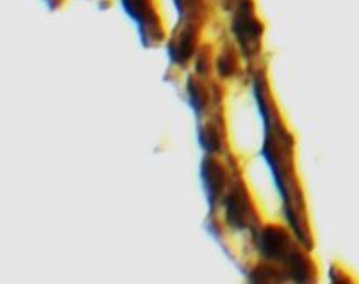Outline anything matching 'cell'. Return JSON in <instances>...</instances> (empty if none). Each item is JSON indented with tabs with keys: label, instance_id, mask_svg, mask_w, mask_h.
Here are the masks:
<instances>
[{
	"label": "cell",
	"instance_id": "obj_7",
	"mask_svg": "<svg viewBox=\"0 0 359 284\" xmlns=\"http://www.w3.org/2000/svg\"><path fill=\"white\" fill-rule=\"evenodd\" d=\"M199 142L201 145L204 148L207 152H215L220 148V142H219V136L217 132L210 127H205V129H199Z\"/></svg>",
	"mask_w": 359,
	"mask_h": 284
},
{
	"label": "cell",
	"instance_id": "obj_5",
	"mask_svg": "<svg viewBox=\"0 0 359 284\" xmlns=\"http://www.w3.org/2000/svg\"><path fill=\"white\" fill-rule=\"evenodd\" d=\"M194 31H192V29H187L179 36L177 42H174L168 47L169 58L174 63H186L192 57V53H194Z\"/></svg>",
	"mask_w": 359,
	"mask_h": 284
},
{
	"label": "cell",
	"instance_id": "obj_4",
	"mask_svg": "<svg viewBox=\"0 0 359 284\" xmlns=\"http://www.w3.org/2000/svg\"><path fill=\"white\" fill-rule=\"evenodd\" d=\"M201 178H202V185H204L207 200H209L210 207H214L215 200L219 199L220 192L224 189L225 177H224L222 167H220L217 162H214V160L205 159L201 167Z\"/></svg>",
	"mask_w": 359,
	"mask_h": 284
},
{
	"label": "cell",
	"instance_id": "obj_2",
	"mask_svg": "<svg viewBox=\"0 0 359 284\" xmlns=\"http://www.w3.org/2000/svg\"><path fill=\"white\" fill-rule=\"evenodd\" d=\"M121 6L140 29L141 42L144 47H149L154 40L156 42L161 40L163 31L158 24V15L151 6V0H121Z\"/></svg>",
	"mask_w": 359,
	"mask_h": 284
},
{
	"label": "cell",
	"instance_id": "obj_1",
	"mask_svg": "<svg viewBox=\"0 0 359 284\" xmlns=\"http://www.w3.org/2000/svg\"><path fill=\"white\" fill-rule=\"evenodd\" d=\"M259 250L265 260L282 261L297 283H306L308 268L303 256L290 246V241L280 228L269 227L260 233Z\"/></svg>",
	"mask_w": 359,
	"mask_h": 284
},
{
	"label": "cell",
	"instance_id": "obj_8",
	"mask_svg": "<svg viewBox=\"0 0 359 284\" xmlns=\"http://www.w3.org/2000/svg\"><path fill=\"white\" fill-rule=\"evenodd\" d=\"M187 91H189V99H191L192 109H194L197 114H201L202 109H204V106H205L204 93H202L199 86H196L194 83H192V80H189Z\"/></svg>",
	"mask_w": 359,
	"mask_h": 284
},
{
	"label": "cell",
	"instance_id": "obj_6",
	"mask_svg": "<svg viewBox=\"0 0 359 284\" xmlns=\"http://www.w3.org/2000/svg\"><path fill=\"white\" fill-rule=\"evenodd\" d=\"M225 208H227V222L230 227L236 230H243L245 228V204L237 194L230 195L225 201Z\"/></svg>",
	"mask_w": 359,
	"mask_h": 284
},
{
	"label": "cell",
	"instance_id": "obj_9",
	"mask_svg": "<svg viewBox=\"0 0 359 284\" xmlns=\"http://www.w3.org/2000/svg\"><path fill=\"white\" fill-rule=\"evenodd\" d=\"M232 68H233V66L229 63V57H222V58H220V62H219V71H220V75H224V76L230 75V73H232Z\"/></svg>",
	"mask_w": 359,
	"mask_h": 284
},
{
	"label": "cell",
	"instance_id": "obj_3",
	"mask_svg": "<svg viewBox=\"0 0 359 284\" xmlns=\"http://www.w3.org/2000/svg\"><path fill=\"white\" fill-rule=\"evenodd\" d=\"M233 34L241 42L243 52H248L252 45H257L262 35V27L255 20L252 12L250 0H242L233 18Z\"/></svg>",
	"mask_w": 359,
	"mask_h": 284
}]
</instances>
